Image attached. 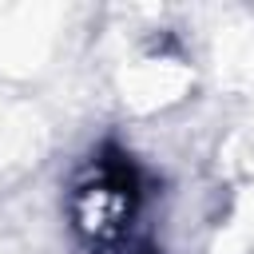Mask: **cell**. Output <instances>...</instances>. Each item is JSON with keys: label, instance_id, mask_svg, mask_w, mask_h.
<instances>
[{"label": "cell", "instance_id": "1", "mask_svg": "<svg viewBox=\"0 0 254 254\" xmlns=\"http://www.w3.org/2000/svg\"><path fill=\"white\" fill-rule=\"evenodd\" d=\"M135 210H139V171L123 151L103 147L75 179L71 222L87 246H95L99 254H115L127 242Z\"/></svg>", "mask_w": 254, "mask_h": 254}]
</instances>
